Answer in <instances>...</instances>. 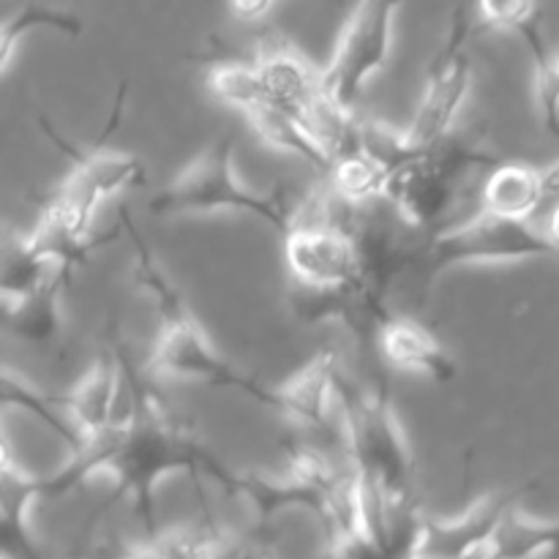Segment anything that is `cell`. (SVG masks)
<instances>
[{
	"mask_svg": "<svg viewBox=\"0 0 559 559\" xmlns=\"http://www.w3.org/2000/svg\"><path fill=\"white\" fill-rule=\"evenodd\" d=\"M109 344H112V353L118 355L120 369L129 382L134 415L109 459L107 473L115 475V495L109 497L107 508L118 506L120 500L129 497L134 502L136 516L145 522L147 538H153L158 533L156 502L153 500H156L158 484L167 475L189 473L194 478H207L222 486L227 495L238 497L240 473L227 467L211 448L197 440V435H191L189 426H183L169 413L167 404L147 385L145 371L134 369L115 331L109 333Z\"/></svg>",
	"mask_w": 559,
	"mask_h": 559,
	"instance_id": "6da1fadb",
	"label": "cell"
},
{
	"mask_svg": "<svg viewBox=\"0 0 559 559\" xmlns=\"http://www.w3.org/2000/svg\"><path fill=\"white\" fill-rule=\"evenodd\" d=\"M123 216L126 235L134 243V276L140 287L151 295L156 304L158 314V331L156 342H153L151 358L145 360L147 377H167V380H197L205 382L211 388H224V391H235L240 396H249L251 402L265 404V407L276 409L273 402V391L262 385L257 377L243 374L238 366L229 364L222 353L211 344L207 333L197 322L186 306L183 295L178 293L164 267L158 265L153 257L151 246L145 243L136 224L131 222L129 211L120 207Z\"/></svg>",
	"mask_w": 559,
	"mask_h": 559,
	"instance_id": "7a4b0ae2",
	"label": "cell"
},
{
	"mask_svg": "<svg viewBox=\"0 0 559 559\" xmlns=\"http://www.w3.org/2000/svg\"><path fill=\"white\" fill-rule=\"evenodd\" d=\"M344 409V448L349 473L374 491L393 519L418 516L415 502V459L393 413L385 382L364 388L342 374L336 388Z\"/></svg>",
	"mask_w": 559,
	"mask_h": 559,
	"instance_id": "3957f363",
	"label": "cell"
},
{
	"mask_svg": "<svg viewBox=\"0 0 559 559\" xmlns=\"http://www.w3.org/2000/svg\"><path fill=\"white\" fill-rule=\"evenodd\" d=\"M235 145H238V140H235L233 131L211 142L194 162L180 169L173 183H167L162 191L153 194L151 205H147L153 216L173 218L191 216V213L235 211L267 224L273 233H287L289 222H293V211H289L282 189H273L271 194L246 189L235 178Z\"/></svg>",
	"mask_w": 559,
	"mask_h": 559,
	"instance_id": "277c9868",
	"label": "cell"
},
{
	"mask_svg": "<svg viewBox=\"0 0 559 559\" xmlns=\"http://www.w3.org/2000/svg\"><path fill=\"white\" fill-rule=\"evenodd\" d=\"M123 104L126 85H120L107 126H104V131L91 142V145H76L69 136L60 134L47 118H38L44 136H47V140L71 162V175L52 191V194L58 197V200L63 202L87 229H93V218H96L98 207H102L109 197L120 194V191L126 189H134V186H142L147 180V167L140 156L107 147L109 136H112V131L120 126Z\"/></svg>",
	"mask_w": 559,
	"mask_h": 559,
	"instance_id": "5b68a950",
	"label": "cell"
},
{
	"mask_svg": "<svg viewBox=\"0 0 559 559\" xmlns=\"http://www.w3.org/2000/svg\"><path fill=\"white\" fill-rule=\"evenodd\" d=\"M495 164H500V158L451 134L445 142L388 173L382 200L407 227L431 229L453 207L464 173L473 167L491 169Z\"/></svg>",
	"mask_w": 559,
	"mask_h": 559,
	"instance_id": "8992f818",
	"label": "cell"
},
{
	"mask_svg": "<svg viewBox=\"0 0 559 559\" xmlns=\"http://www.w3.org/2000/svg\"><path fill=\"white\" fill-rule=\"evenodd\" d=\"M555 257L544 229L535 224L506 222V218L475 216L440 229L429 243L415 249L413 267L424 273L426 282L459 265H486V262H522Z\"/></svg>",
	"mask_w": 559,
	"mask_h": 559,
	"instance_id": "52a82bcc",
	"label": "cell"
},
{
	"mask_svg": "<svg viewBox=\"0 0 559 559\" xmlns=\"http://www.w3.org/2000/svg\"><path fill=\"white\" fill-rule=\"evenodd\" d=\"M473 31V14L469 9L459 5L451 14L445 41L440 44L435 60H431L429 82H426L415 120L404 131L407 145L415 153L429 151L453 134V123H456L469 96V87H473V58L467 49Z\"/></svg>",
	"mask_w": 559,
	"mask_h": 559,
	"instance_id": "ba28073f",
	"label": "cell"
},
{
	"mask_svg": "<svg viewBox=\"0 0 559 559\" xmlns=\"http://www.w3.org/2000/svg\"><path fill=\"white\" fill-rule=\"evenodd\" d=\"M396 14V3H360L349 14L342 36H338L336 52L320 71L328 102L342 112L353 115L371 76L385 69L388 58H391L393 16Z\"/></svg>",
	"mask_w": 559,
	"mask_h": 559,
	"instance_id": "9c48e42d",
	"label": "cell"
},
{
	"mask_svg": "<svg viewBox=\"0 0 559 559\" xmlns=\"http://www.w3.org/2000/svg\"><path fill=\"white\" fill-rule=\"evenodd\" d=\"M282 240L284 260L298 287L342 289L358 278L360 260L353 233L320 227V224L289 222Z\"/></svg>",
	"mask_w": 559,
	"mask_h": 559,
	"instance_id": "30bf717a",
	"label": "cell"
},
{
	"mask_svg": "<svg viewBox=\"0 0 559 559\" xmlns=\"http://www.w3.org/2000/svg\"><path fill=\"white\" fill-rule=\"evenodd\" d=\"M533 486L491 491L480 497L456 519H435L420 513L415 557L424 559H473L484 551L497 524L511 506H516Z\"/></svg>",
	"mask_w": 559,
	"mask_h": 559,
	"instance_id": "8fae6325",
	"label": "cell"
},
{
	"mask_svg": "<svg viewBox=\"0 0 559 559\" xmlns=\"http://www.w3.org/2000/svg\"><path fill=\"white\" fill-rule=\"evenodd\" d=\"M251 63L260 71L271 102L300 123H306L317 109L328 104L320 69L278 33H271L257 44V58Z\"/></svg>",
	"mask_w": 559,
	"mask_h": 559,
	"instance_id": "7c38bea8",
	"label": "cell"
},
{
	"mask_svg": "<svg viewBox=\"0 0 559 559\" xmlns=\"http://www.w3.org/2000/svg\"><path fill=\"white\" fill-rule=\"evenodd\" d=\"M123 396L126 382L115 353L102 355L85 371V377L69 393L60 396L66 418L80 437V445L102 437L115 424L120 407H123Z\"/></svg>",
	"mask_w": 559,
	"mask_h": 559,
	"instance_id": "4fadbf2b",
	"label": "cell"
},
{
	"mask_svg": "<svg viewBox=\"0 0 559 559\" xmlns=\"http://www.w3.org/2000/svg\"><path fill=\"white\" fill-rule=\"evenodd\" d=\"M342 374V355L336 349H322L282 385L271 388L276 402L273 413L284 415L300 429H322Z\"/></svg>",
	"mask_w": 559,
	"mask_h": 559,
	"instance_id": "5bb4252c",
	"label": "cell"
},
{
	"mask_svg": "<svg viewBox=\"0 0 559 559\" xmlns=\"http://www.w3.org/2000/svg\"><path fill=\"white\" fill-rule=\"evenodd\" d=\"M374 347L382 360L399 371H418L435 382H451L459 374L456 360L442 347L440 338L409 317H388L377 331Z\"/></svg>",
	"mask_w": 559,
	"mask_h": 559,
	"instance_id": "9a60e30c",
	"label": "cell"
},
{
	"mask_svg": "<svg viewBox=\"0 0 559 559\" xmlns=\"http://www.w3.org/2000/svg\"><path fill=\"white\" fill-rule=\"evenodd\" d=\"M136 551L145 559H273L271 549L260 540L233 535L213 524L156 533L136 546Z\"/></svg>",
	"mask_w": 559,
	"mask_h": 559,
	"instance_id": "2e32d148",
	"label": "cell"
},
{
	"mask_svg": "<svg viewBox=\"0 0 559 559\" xmlns=\"http://www.w3.org/2000/svg\"><path fill=\"white\" fill-rule=\"evenodd\" d=\"M546 205L544 169L530 164L500 162L489 169L480 189V213L506 222L533 224Z\"/></svg>",
	"mask_w": 559,
	"mask_h": 559,
	"instance_id": "e0dca14e",
	"label": "cell"
},
{
	"mask_svg": "<svg viewBox=\"0 0 559 559\" xmlns=\"http://www.w3.org/2000/svg\"><path fill=\"white\" fill-rule=\"evenodd\" d=\"M74 271L55 265L47 282L22 304L0 311V328L31 344H47L60 333V300Z\"/></svg>",
	"mask_w": 559,
	"mask_h": 559,
	"instance_id": "ac0fdd59",
	"label": "cell"
},
{
	"mask_svg": "<svg viewBox=\"0 0 559 559\" xmlns=\"http://www.w3.org/2000/svg\"><path fill=\"white\" fill-rule=\"evenodd\" d=\"M475 559H559V522H535L516 502Z\"/></svg>",
	"mask_w": 559,
	"mask_h": 559,
	"instance_id": "d6986e66",
	"label": "cell"
},
{
	"mask_svg": "<svg viewBox=\"0 0 559 559\" xmlns=\"http://www.w3.org/2000/svg\"><path fill=\"white\" fill-rule=\"evenodd\" d=\"M55 265H49L27 235L14 233L0 222V311L31 298L49 278Z\"/></svg>",
	"mask_w": 559,
	"mask_h": 559,
	"instance_id": "ffe728a7",
	"label": "cell"
},
{
	"mask_svg": "<svg viewBox=\"0 0 559 559\" xmlns=\"http://www.w3.org/2000/svg\"><path fill=\"white\" fill-rule=\"evenodd\" d=\"M0 409H16L22 415H31L33 420L47 426L55 437H60L71 453L80 448V437L71 429L69 418H66L60 396L41 391L16 371L0 369Z\"/></svg>",
	"mask_w": 559,
	"mask_h": 559,
	"instance_id": "44dd1931",
	"label": "cell"
},
{
	"mask_svg": "<svg viewBox=\"0 0 559 559\" xmlns=\"http://www.w3.org/2000/svg\"><path fill=\"white\" fill-rule=\"evenodd\" d=\"M246 120H249L251 129H254L267 145L276 147V151L282 153H293V156H298L300 162L309 164L311 169H317L320 175H328L333 158L328 156L314 140H311V134L300 126L298 118H293L289 112L278 109L276 104H271V107L249 115Z\"/></svg>",
	"mask_w": 559,
	"mask_h": 559,
	"instance_id": "7402d4cb",
	"label": "cell"
},
{
	"mask_svg": "<svg viewBox=\"0 0 559 559\" xmlns=\"http://www.w3.org/2000/svg\"><path fill=\"white\" fill-rule=\"evenodd\" d=\"M322 180L342 202L353 207H366L371 200H382L388 173L360 151H353L347 156H338L328 175H322Z\"/></svg>",
	"mask_w": 559,
	"mask_h": 559,
	"instance_id": "603a6c76",
	"label": "cell"
},
{
	"mask_svg": "<svg viewBox=\"0 0 559 559\" xmlns=\"http://www.w3.org/2000/svg\"><path fill=\"white\" fill-rule=\"evenodd\" d=\"M207 85L218 102L229 104L246 118L273 104L257 66L243 63V60H224V63L213 66L211 74H207Z\"/></svg>",
	"mask_w": 559,
	"mask_h": 559,
	"instance_id": "cb8c5ba5",
	"label": "cell"
},
{
	"mask_svg": "<svg viewBox=\"0 0 559 559\" xmlns=\"http://www.w3.org/2000/svg\"><path fill=\"white\" fill-rule=\"evenodd\" d=\"M33 31H55L66 33V36H80L85 31V25H82L80 16L66 9H55V5H22L14 14L0 20V71L9 66L16 44Z\"/></svg>",
	"mask_w": 559,
	"mask_h": 559,
	"instance_id": "d4e9b609",
	"label": "cell"
},
{
	"mask_svg": "<svg viewBox=\"0 0 559 559\" xmlns=\"http://www.w3.org/2000/svg\"><path fill=\"white\" fill-rule=\"evenodd\" d=\"M535 52V69H538V107L544 129L559 142V52H549L540 47L538 33L530 31L527 36Z\"/></svg>",
	"mask_w": 559,
	"mask_h": 559,
	"instance_id": "484cf974",
	"label": "cell"
},
{
	"mask_svg": "<svg viewBox=\"0 0 559 559\" xmlns=\"http://www.w3.org/2000/svg\"><path fill=\"white\" fill-rule=\"evenodd\" d=\"M473 14L475 31L486 27V31H516L527 36L535 31V16H538V5L535 3H478L469 9Z\"/></svg>",
	"mask_w": 559,
	"mask_h": 559,
	"instance_id": "4316f807",
	"label": "cell"
},
{
	"mask_svg": "<svg viewBox=\"0 0 559 559\" xmlns=\"http://www.w3.org/2000/svg\"><path fill=\"white\" fill-rule=\"evenodd\" d=\"M273 11V3L265 0H251V3H233L229 5V14L238 16L243 22H260L262 16H267Z\"/></svg>",
	"mask_w": 559,
	"mask_h": 559,
	"instance_id": "83f0119b",
	"label": "cell"
},
{
	"mask_svg": "<svg viewBox=\"0 0 559 559\" xmlns=\"http://www.w3.org/2000/svg\"><path fill=\"white\" fill-rule=\"evenodd\" d=\"M544 235L546 240H549L551 251H555V257L559 254V200L551 205L549 216H546V227H544Z\"/></svg>",
	"mask_w": 559,
	"mask_h": 559,
	"instance_id": "f1b7e54d",
	"label": "cell"
},
{
	"mask_svg": "<svg viewBox=\"0 0 559 559\" xmlns=\"http://www.w3.org/2000/svg\"><path fill=\"white\" fill-rule=\"evenodd\" d=\"M118 559H145V557H142L140 551H136V549H131V551H126V555H123V557H118Z\"/></svg>",
	"mask_w": 559,
	"mask_h": 559,
	"instance_id": "f546056e",
	"label": "cell"
},
{
	"mask_svg": "<svg viewBox=\"0 0 559 559\" xmlns=\"http://www.w3.org/2000/svg\"><path fill=\"white\" fill-rule=\"evenodd\" d=\"M409 559H424V557H415V555H413V557H409Z\"/></svg>",
	"mask_w": 559,
	"mask_h": 559,
	"instance_id": "4dcf8cb0",
	"label": "cell"
},
{
	"mask_svg": "<svg viewBox=\"0 0 559 559\" xmlns=\"http://www.w3.org/2000/svg\"><path fill=\"white\" fill-rule=\"evenodd\" d=\"M0 559H5V557H0Z\"/></svg>",
	"mask_w": 559,
	"mask_h": 559,
	"instance_id": "1f68e13d",
	"label": "cell"
}]
</instances>
